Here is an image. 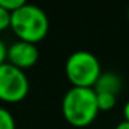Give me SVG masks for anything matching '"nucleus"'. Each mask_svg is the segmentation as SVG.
<instances>
[{"label":"nucleus","instance_id":"f257e3e1","mask_svg":"<svg viewBox=\"0 0 129 129\" xmlns=\"http://www.w3.org/2000/svg\"><path fill=\"white\" fill-rule=\"evenodd\" d=\"M97 93L93 87L72 86L62 99V114L68 123L76 128L87 126L99 114Z\"/></svg>","mask_w":129,"mask_h":129},{"label":"nucleus","instance_id":"f03ea898","mask_svg":"<svg viewBox=\"0 0 129 129\" xmlns=\"http://www.w3.org/2000/svg\"><path fill=\"white\" fill-rule=\"evenodd\" d=\"M11 28L20 40L36 43L49 32V18L40 7L25 3L11 13Z\"/></svg>","mask_w":129,"mask_h":129},{"label":"nucleus","instance_id":"7ed1b4c3","mask_svg":"<svg viewBox=\"0 0 129 129\" xmlns=\"http://www.w3.org/2000/svg\"><path fill=\"white\" fill-rule=\"evenodd\" d=\"M65 74L74 86L93 87L101 75L100 62L93 53L78 50L67 58Z\"/></svg>","mask_w":129,"mask_h":129},{"label":"nucleus","instance_id":"20e7f679","mask_svg":"<svg viewBox=\"0 0 129 129\" xmlns=\"http://www.w3.org/2000/svg\"><path fill=\"white\" fill-rule=\"evenodd\" d=\"M29 90V81L24 70L4 62L0 65V100L7 103L21 101Z\"/></svg>","mask_w":129,"mask_h":129},{"label":"nucleus","instance_id":"39448f33","mask_svg":"<svg viewBox=\"0 0 129 129\" xmlns=\"http://www.w3.org/2000/svg\"><path fill=\"white\" fill-rule=\"evenodd\" d=\"M7 58L10 60V64L15 65L21 70H25V68L35 65V62L39 58V50L35 43L18 40L9 47Z\"/></svg>","mask_w":129,"mask_h":129},{"label":"nucleus","instance_id":"423d86ee","mask_svg":"<svg viewBox=\"0 0 129 129\" xmlns=\"http://www.w3.org/2000/svg\"><path fill=\"white\" fill-rule=\"evenodd\" d=\"M121 78L114 72H104L100 75L97 79L94 87L96 93H112V94H118L121 90Z\"/></svg>","mask_w":129,"mask_h":129},{"label":"nucleus","instance_id":"0eeeda50","mask_svg":"<svg viewBox=\"0 0 129 129\" xmlns=\"http://www.w3.org/2000/svg\"><path fill=\"white\" fill-rule=\"evenodd\" d=\"M115 103H117V94H112V93H97V104L100 110L108 111V110L114 108Z\"/></svg>","mask_w":129,"mask_h":129},{"label":"nucleus","instance_id":"6e6552de","mask_svg":"<svg viewBox=\"0 0 129 129\" xmlns=\"http://www.w3.org/2000/svg\"><path fill=\"white\" fill-rule=\"evenodd\" d=\"M0 129H15V119L9 110L0 107Z\"/></svg>","mask_w":129,"mask_h":129},{"label":"nucleus","instance_id":"1a4fd4ad","mask_svg":"<svg viewBox=\"0 0 129 129\" xmlns=\"http://www.w3.org/2000/svg\"><path fill=\"white\" fill-rule=\"evenodd\" d=\"M24 4H25L24 0H0V6L4 7V9L10 13H14L15 10L22 7Z\"/></svg>","mask_w":129,"mask_h":129},{"label":"nucleus","instance_id":"9d476101","mask_svg":"<svg viewBox=\"0 0 129 129\" xmlns=\"http://www.w3.org/2000/svg\"><path fill=\"white\" fill-rule=\"evenodd\" d=\"M11 26V13L0 6V31Z\"/></svg>","mask_w":129,"mask_h":129},{"label":"nucleus","instance_id":"9b49d317","mask_svg":"<svg viewBox=\"0 0 129 129\" xmlns=\"http://www.w3.org/2000/svg\"><path fill=\"white\" fill-rule=\"evenodd\" d=\"M7 51H9V49L6 47L3 40L0 39V65L4 64V60L7 58Z\"/></svg>","mask_w":129,"mask_h":129},{"label":"nucleus","instance_id":"f8f14e48","mask_svg":"<svg viewBox=\"0 0 129 129\" xmlns=\"http://www.w3.org/2000/svg\"><path fill=\"white\" fill-rule=\"evenodd\" d=\"M114 129H129V121H121L119 123H118L117 126H115Z\"/></svg>","mask_w":129,"mask_h":129},{"label":"nucleus","instance_id":"ddd939ff","mask_svg":"<svg viewBox=\"0 0 129 129\" xmlns=\"http://www.w3.org/2000/svg\"><path fill=\"white\" fill-rule=\"evenodd\" d=\"M123 115H125V119L129 121V100L126 101L125 107H123Z\"/></svg>","mask_w":129,"mask_h":129},{"label":"nucleus","instance_id":"4468645a","mask_svg":"<svg viewBox=\"0 0 129 129\" xmlns=\"http://www.w3.org/2000/svg\"><path fill=\"white\" fill-rule=\"evenodd\" d=\"M128 18H129V10H128Z\"/></svg>","mask_w":129,"mask_h":129}]
</instances>
